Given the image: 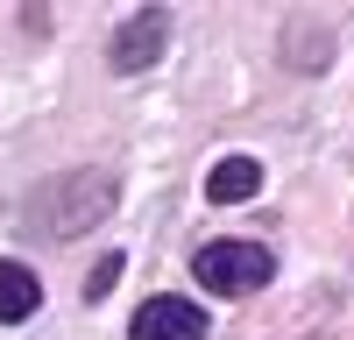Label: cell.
<instances>
[{"mask_svg":"<svg viewBox=\"0 0 354 340\" xmlns=\"http://www.w3.org/2000/svg\"><path fill=\"white\" fill-rule=\"evenodd\" d=\"M192 276L213 298H241V291H262V283L277 276V255L262 248V241H205L192 255Z\"/></svg>","mask_w":354,"mask_h":340,"instance_id":"cell-2","label":"cell"},{"mask_svg":"<svg viewBox=\"0 0 354 340\" xmlns=\"http://www.w3.org/2000/svg\"><path fill=\"white\" fill-rule=\"evenodd\" d=\"M113 206H121L113 170H64V178H43L28 191L15 220H21V234H36V241H78V234H93Z\"/></svg>","mask_w":354,"mask_h":340,"instance_id":"cell-1","label":"cell"},{"mask_svg":"<svg viewBox=\"0 0 354 340\" xmlns=\"http://www.w3.org/2000/svg\"><path fill=\"white\" fill-rule=\"evenodd\" d=\"M163 43H170V15L163 8H135L121 28H113L106 57H113V71H149L156 57H163Z\"/></svg>","mask_w":354,"mask_h":340,"instance_id":"cell-3","label":"cell"},{"mask_svg":"<svg viewBox=\"0 0 354 340\" xmlns=\"http://www.w3.org/2000/svg\"><path fill=\"white\" fill-rule=\"evenodd\" d=\"M128 340H205V312L192 298H149L135 312Z\"/></svg>","mask_w":354,"mask_h":340,"instance_id":"cell-4","label":"cell"},{"mask_svg":"<svg viewBox=\"0 0 354 340\" xmlns=\"http://www.w3.org/2000/svg\"><path fill=\"white\" fill-rule=\"evenodd\" d=\"M36 305H43L36 270H28V263H0V326H21Z\"/></svg>","mask_w":354,"mask_h":340,"instance_id":"cell-7","label":"cell"},{"mask_svg":"<svg viewBox=\"0 0 354 340\" xmlns=\"http://www.w3.org/2000/svg\"><path fill=\"white\" fill-rule=\"evenodd\" d=\"M255 191H262V163L255 156H220L205 170V198H213V206H241Z\"/></svg>","mask_w":354,"mask_h":340,"instance_id":"cell-6","label":"cell"},{"mask_svg":"<svg viewBox=\"0 0 354 340\" xmlns=\"http://www.w3.org/2000/svg\"><path fill=\"white\" fill-rule=\"evenodd\" d=\"M326 57H333V28L319 15H290L283 21V64L290 71H326Z\"/></svg>","mask_w":354,"mask_h":340,"instance_id":"cell-5","label":"cell"},{"mask_svg":"<svg viewBox=\"0 0 354 340\" xmlns=\"http://www.w3.org/2000/svg\"><path fill=\"white\" fill-rule=\"evenodd\" d=\"M113 276H121V255H106V263L85 276V298H106V291H113Z\"/></svg>","mask_w":354,"mask_h":340,"instance_id":"cell-8","label":"cell"}]
</instances>
